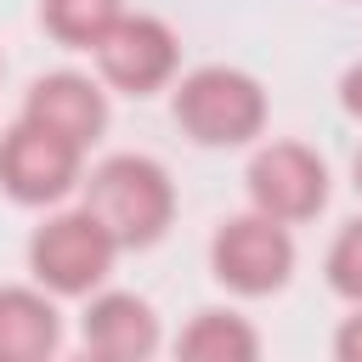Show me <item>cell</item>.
Segmentation results:
<instances>
[{"mask_svg":"<svg viewBox=\"0 0 362 362\" xmlns=\"http://www.w3.org/2000/svg\"><path fill=\"white\" fill-rule=\"evenodd\" d=\"M209 266L232 294H272L288 283L294 272V238L288 221L255 209V215H232L215 243H209Z\"/></svg>","mask_w":362,"mask_h":362,"instance_id":"cell-4","label":"cell"},{"mask_svg":"<svg viewBox=\"0 0 362 362\" xmlns=\"http://www.w3.org/2000/svg\"><path fill=\"white\" fill-rule=\"evenodd\" d=\"M249 198H255V209H266L288 226L311 221L328 204V164L300 141H272L249 164Z\"/></svg>","mask_w":362,"mask_h":362,"instance_id":"cell-6","label":"cell"},{"mask_svg":"<svg viewBox=\"0 0 362 362\" xmlns=\"http://www.w3.org/2000/svg\"><path fill=\"white\" fill-rule=\"evenodd\" d=\"M79 334H85V351H90V356L136 362V356H147V351L158 345V317H153V305L136 300V294H96V300L85 305Z\"/></svg>","mask_w":362,"mask_h":362,"instance_id":"cell-9","label":"cell"},{"mask_svg":"<svg viewBox=\"0 0 362 362\" xmlns=\"http://www.w3.org/2000/svg\"><path fill=\"white\" fill-rule=\"evenodd\" d=\"M334 356H339V362H362V305H356V317L339 322V334H334Z\"/></svg>","mask_w":362,"mask_h":362,"instance_id":"cell-14","label":"cell"},{"mask_svg":"<svg viewBox=\"0 0 362 362\" xmlns=\"http://www.w3.org/2000/svg\"><path fill=\"white\" fill-rule=\"evenodd\" d=\"M96 68H102L107 85L147 96L175 74V34L158 17H124L119 11V23L96 40Z\"/></svg>","mask_w":362,"mask_h":362,"instance_id":"cell-7","label":"cell"},{"mask_svg":"<svg viewBox=\"0 0 362 362\" xmlns=\"http://www.w3.org/2000/svg\"><path fill=\"white\" fill-rule=\"evenodd\" d=\"M356 192H362V158H356Z\"/></svg>","mask_w":362,"mask_h":362,"instance_id":"cell-16","label":"cell"},{"mask_svg":"<svg viewBox=\"0 0 362 362\" xmlns=\"http://www.w3.org/2000/svg\"><path fill=\"white\" fill-rule=\"evenodd\" d=\"M23 119L68 136L74 147H90V141L102 136V124H107V102H102V90H96L85 74H45V79L28 85Z\"/></svg>","mask_w":362,"mask_h":362,"instance_id":"cell-8","label":"cell"},{"mask_svg":"<svg viewBox=\"0 0 362 362\" xmlns=\"http://www.w3.org/2000/svg\"><path fill=\"white\" fill-rule=\"evenodd\" d=\"M40 23L51 40L74 51H96V40L119 23V0H40Z\"/></svg>","mask_w":362,"mask_h":362,"instance_id":"cell-12","label":"cell"},{"mask_svg":"<svg viewBox=\"0 0 362 362\" xmlns=\"http://www.w3.org/2000/svg\"><path fill=\"white\" fill-rule=\"evenodd\" d=\"M79 153L85 147H74L68 136H57L34 119H17L0 136V187L17 204H57L79 181Z\"/></svg>","mask_w":362,"mask_h":362,"instance_id":"cell-5","label":"cell"},{"mask_svg":"<svg viewBox=\"0 0 362 362\" xmlns=\"http://www.w3.org/2000/svg\"><path fill=\"white\" fill-rule=\"evenodd\" d=\"M113 232L90 215V209H68L51 215L34 238H28V272L51 288V294H90L107 272H113Z\"/></svg>","mask_w":362,"mask_h":362,"instance_id":"cell-3","label":"cell"},{"mask_svg":"<svg viewBox=\"0 0 362 362\" xmlns=\"http://www.w3.org/2000/svg\"><path fill=\"white\" fill-rule=\"evenodd\" d=\"M85 209L113 232L119 249H147L164 238V226L175 215V187H170L164 164H153L141 153H119L90 170Z\"/></svg>","mask_w":362,"mask_h":362,"instance_id":"cell-1","label":"cell"},{"mask_svg":"<svg viewBox=\"0 0 362 362\" xmlns=\"http://www.w3.org/2000/svg\"><path fill=\"white\" fill-rule=\"evenodd\" d=\"M62 339L57 305L34 288H0V362H40Z\"/></svg>","mask_w":362,"mask_h":362,"instance_id":"cell-10","label":"cell"},{"mask_svg":"<svg viewBox=\"0 0 362 362\" xmlns=\"http://www.w3.org/2000/svg\"><path fill=\"white\" fill-rule=\"evenodd\" d=\"M339 102H345V113H356V119H362V62L339 79Z\"/></svg>","mask_w":362,"mask_h":362,"instance_id":"cell-15","label":"cell"},{"mask_svg":"<svg viewBox=\"0 0 362 362\" xmlns=\"http://www.w3.org/2000/svg\"><path fill=\"white\" fill-rule=\"evenodd\" d=\"M260 351V334L232 311H198L181 328V356L192 362H249Z\"/></svg>","mask_w":362,"mask_h":362,"instance_id":"cell-11","label":"cell"},{"mask_svg":"<svg viewBox=\"0 0 362 362\" xmlns=\"http://www.w3.org/2000/svg\"><path fill=\"white\" fill-rule=\"evenodd\" d=\"M175 124L204 147H238L266 124V90L238 68H198L175 90Z\"/></svg>","mask_w":362,"mask_h":362,"instance_id":"cell-2","label":"cell"},{"mask_svg":"<svg viewBox=\"0 0 362 362\" xmlns=\"http://www.w3.org/2000/svg\"><path fill=\"white\" fill-rule=\"evenodd\" d=\"M328 283H334V294H345L351 305H362V221H351L334 238V249H328Z\"/></svg>","mask_w":362,"mask_h":362,"instance_id":"cell-13","label":"cell"}]
</instances>
